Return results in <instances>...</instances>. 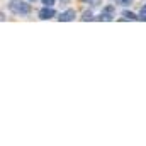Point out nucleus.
Listing matches in <instances>:
<instances>
[{
	"mask_svg": "<svg viewBox=\"0 0 146 146\" xmlns=\"http://www.w3.org/2000/svg\"><path fill=\"white\" fill-rule=\"evenodd\" d=\"M9 9H10V12H14L17 15H27L31 12V5L24 0H10Z\"/></svg>",
	"mask_w": 146,
	"mask_h": 146,
	"instance_id": "f257e3e1",
	"label": "nucleus"
},
{
	"mask_svg": "<svg viewBox=\"0 0 146 146\" xmlns=\"http://www.w3.org/2000/svg\"><path fill=\"white\" fill-rule=\"evenodd\" d=\"M56 15V12H54V9L53 7H42L41 10H39V19H42V21H48V19H53Z\"/></svg>",
	"mask_w": 146,
	"mask_h": 146,
	"instance_id": "f03ea898",
	"label": "nucleus"
},
{
	"mask_svg": "<svg viewBox=\"0 0 146 146\" xmlns=\"http://www.w3.org/2000/svg\"><path fill=\"white\" fill-rule=\"evenodd\" d=\"M75 9H66L65 12H61L60 15H58V21L60 22H70V21H73L75 19Z\"/></svg>",
	"mask_w": 146,
	"mask_h": 146,
	"instance_id": "7ed1b4c3",
	"label": "nucleus"
},
{
	"mask_svg": "<svg viewBox=\"0 0 146 146\" xmlns=\"http://www.w3.org/2000/svg\"><path fill=\"white\" fill-rule=\"evenodd\" d=\"M112 19H114V14L106 12V10H102V14L97 17V21H107V22H109V21H112Z\"/></svg>",
	"mask_w": 146,
	"mask_h": 146,
	"instance_id": "20e7f679",
	"label": "nucleus"
},
{
	"mask_svg": "<svg viewBox=\"0 0 146 146\" xmlns=\"http://www.w3.org/2000/svg\"><path fill=\"white\" fill-rule=\"evenodd\" d=\"M122 21H138L139 17H136V14H133V12H129V10H124L122 12Z\"/></svg>",
	"mask_w": 146,
	"mask_h": 146,
	"instance_id": "39448f33",
	"label": "nucleus"
},
{
	"mask_svg": "<svg viewBox=\"0 0 146 146\" xmlns=\"http://www.w3.org/2000/svg\"><path fill=\"white\" fill-rule=\"evenodd\" d=\"M92 19H94V15H92V12H90V10L83 12V17H82V21H83V22H87V21H92Z\"/></svg>",
	"mask_w": 146,
	"mask_h": 146,
	"instance_id": "423d86ee",
	"label": "nucleus"
},
{
	"mask_svg": "<svg viewBox=\"0 0 146 146\" xmlns=\"http://www.w3.org/2000/svg\"><path fill=\"white\" fill-rule=\"evenodd\" d=\"M83 2H88L92 7H97V5H100V3H102V0H83Z\"/></svg>",
	"mask_w": 146,
	"mask_h": 146,
	"instance_id": "0eeeda50",
	"label": "nucleus"
},
{
	"mask_svg": "<svg viewBox=\"0 0 146 146\" xmlns=\"http://www.w3.org/2000/svg\"><path fill=\"white\" fill-rule=\"evenodd\" d=\"M41 2H42V3H44V5H46V7H53V5H54V2H56V0H41Z\"/></svg>",
	"mask_w": 146,
	"mask_h": 146,
	"instance_id": "6e6552de",
	"label": "nucleus"
},
{
	"mask_svg": "<svg viewBox=\"0 0 146 146\" xmlns=\"http://www.w3.org/2000/svg\"><path fill=\"white\" fill-rule=\"evenodd\" d=\"M117 3H121V5H131L133 3V0H115Z\"/></svg>",
	"mask_w": 146,
	"mask_h": 146,
	"instance_id": "1a4fd4ad",
	"label": "nucleus"
},
{
	"mask_svg": "<svg viewBox=\"0 0 146 146\" xmlns=\"http://www.w3.org/2000/svg\"><path fill=\"white\" fill-rule=\"evenodd\" d=\"M104 10H106V12H110V14H114V12H115V9H114V5H107V7H106Z\"/></svg>",
	"mask_w": 146,
	"mask_h": 146,
	"instance_id": "9d476101",
	"label": "nucleus"
},
{
	"mask_svg": "<svg viewBox=\"0 0 146 146\" xmlns=\"http://www.w3.org/2000/svg\"><path fill=\"white\" fill-rule=\"evenodd\" d=\"M29 2H36V0H29Z\"/></svg>",
	"mask_w": 146,
	"mask_h": 146,
	"instance_id": "9b49d317",
	"label": "nucleus"
}]
</instances>
